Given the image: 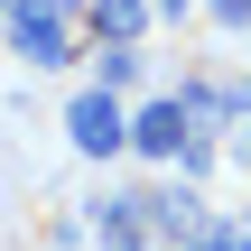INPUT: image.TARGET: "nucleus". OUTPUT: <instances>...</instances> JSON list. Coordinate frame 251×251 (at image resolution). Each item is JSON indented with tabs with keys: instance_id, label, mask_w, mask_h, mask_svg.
<instances>
[{
	"instance_id": "1",
	"label": "nucleus",
	"mask_w": 251,
	"mask_h": 251,
	"mask_svg": "<svg viewBox=\"0 0 251 251\" xmlns=\"http://www.w3.org/2000/svg\"><path fill=\"white\" fill-rule=\"evenodd\" d=\"M9 47H19L28 65H65V19H56L47 0H37V9L19 0V9H9Z\"/></svg>"
},
{
	"instance_id": "2",
	"label": "nucleus",
	"mask_w": 251,
	"mask_h": 251,
	"mask_svg": "<svg viewBox=\"0 0 251 251\" xmlns=\"http://www.w3.org/2000/svg\"><path fill=\"white\" fill-rule=\"evenodd\" d=\"M65 130H75V149H84V158H112V149L130 140V121L112 112V93H84V102L65 112Z\"/></svg>"
},
{
	"instance_id": "3",
	"label": "nucleus",
	"mask_w": 251,
	"mask_h": 251,
	"mask_svg": "<svg viewBox=\"0 0 251 251\" xmlns=\"http://www.w3.org/2000/svg\"><path fill=\"white\" fill-rule=\"evenodd\" d=\"M177 140H186V102H149L130 121V149H149V158H177Z\"/></svg>"
},
{
	"instance_id": "4",
	"label": "nucleus",
	"mask_w": 251,
	"mask_h": 251,
	"mask_svg": "<svg viewBox=\"0 0 251 251\" xmlns=\"http://www.w3.org/2000/svg\"><path fill=\"white\" fill-rule=\"evenodd\" d=\"M140 19H149V0H93V37H112V47H130Z\"/></svg>"
},
{
	"instance_id": "5",
	"label": "nucleus",
	"mask_w": 251,
	"mask_h": 251,
	"mask_svg": "<svg viewBox=\"0 0 251 251\" xmlns=\"http://www.w3.org/2000/svg\"><path fill=\"white\" fill-rule=\"evenodd\" d=\"M186 251H251V233H196Z\"/></svg>"
},
{
	"instance_id": "6",
	"label": "nucleus",
	"mask_w": 251,
	"mask_h": 251,
	"mask_svg": "<svg viewBox=\"0 0 251 251\" xmlns=\"http://www.w3.org/2000/svg\"><path fill=\"white\" fill-rule=\"evenodd\" d=\"M214 9H224V19H233V28H251V0H214Z\"/></svg>"
},
{
	"instance_id": "7",
	"label": "nucleus",
	"mask_w": 251,
	"mask_h": 251,
	"mask_svg": "<svg viewBox=\"0 0 251 251\" xmlns=\"http://www.w3.org/2000/svg\"><path fill=\"white\" fill-rule=\"evenodd\" d=\"M149 9H158V19H186V0H149Z\"/></svg>"
},
{
	"instance_id": "8",
	"label": "nucleus",
	"mask_w": 251,
	"mask_h": 251,
	"mask_svg": "<svg viewBox=\"0 0 251 251\" xmlns=\"http://www.w3.org/2000/svg\"><path fill=\"white\" fill-rule=\"evenodd\" d=\"M47 9H75V0H47Z\"/></svg>"
},
{
	"instance_id": "9",
	"label": "nucleus",
	"mask_w": 251,
	"mask_h": 251,
	"mask_svg": "<svg viewBox=\"0 0 251 251\" xmlns=\"http://www.w3.org/2000/svg\"><path fill=\"white\" fill-rule=\"evenodd\" d=\"M0 9H19V0H0Z\"/></svg>"
}]
</instances>
